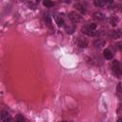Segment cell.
Returning a JSON list of instances; mask_svg holds the SVG:
<instances>
[{"mask_svg": "<svg viewBox=\"0 0 122 122\" xmlns=\"http://www.w3.org/2000/svg\"><path fill=\"white\" fill-rule=\"evenodd\" d=\"M44 19H45V22H46V24H47L49 27H51V19L50 18V16H49L48 14H45V16H44Z\"/></svg>", "mask_w": 122, "mask_h": 122, "instance_id": "14", "label": "cell"}, {"mask_svg": "<svg viewBox=\"0 0 122 122\" xmlns=\"http://www.w3.org/2000/svg\"><path fill=\"white\" fill-rule=\"evenodd\" d=\"M116 91H117V94L120 96V93H121V83H118L117 88H116Z\"/></svg>", "mask_w": 122, "mask_h": 122, "instance_id": "18", "label": "cell"}, {"mask_svg": "<svg viewBox=\"0 0 122 122\" xmlns=\"http://www.w3.org/2000/svg\"><path fill=\"white\" fill-rule=\"evenodd\" d=\"M111 68H112V71L113 72V74L116 76V77H120L121 76V68H120V64L117 60H113L111 64Z\"/></svg>", "mask_w": 122, "mask_h": 122, "instance_id": "2", "label": "cell"}, {"mask_svg": "<svg viewBox=\"0 0 122 122\" xmlns=\"http://www.w3.org/2000/svg\"><path fill=\"white\" fill-rule=\"evenodd\" d=\"M110 23H111L112 26H116L117 23H118V18L116 16H112L110 18Z\"/></svg>", "mask_w": 122, "mask_h": 122, "instance_id": "13", "label": "cell"}, {"mask_svg": "<svg viewBox=\"0 0 122 122\" xmlns=\"http://www.w3.org/2000/svg\"><path fill=\"white\" fill-rule=\"evenodd\" d=\"M54 20H55V23L57 24L58 27H63L65 26V21L64 19L61 17V16H58V15H54Z\"/></svg>", "mask_w": 122, "mask_h": 122, "instance_id": "11", "label": "cell"}, {"mask_svg": "<svg viewBox=\"0 0 122 122\" xmlns=\"http://www.w3.org/2000/svg\"><path fill=\"white\" fill-rule=\"evenodd\" d=\"M74 7H75L76 10H77L78 11H80L81 13H86V11H87V9H86L85 5L82 4V3H76V4L74 5Z\"/></svg>", "mask_w": 122, "mask_h": 122, "instance_id": "10", "label": "cell"}, {"mask_svg": "<svg viewBox=\"0 0 122 122\" xmlns=\"http://www.w3.org/2000/svg\"><path fill=\"white\" fill-rule=\"evenodd\" d=\"M69 18L71 19V22L73 23H79L82 21V17L79 13H77L76 11H71L69 13Z\"/></svg>", "mask_w": 122, "mask_h": 122, "instance_id": "3", "label": "cell"}, {"mask_svg": "<svg viewBox=\"0 0 122 122\" xmlns=\"http://www.w3.org/2000/svg\"><path fill=\"white\" fill-rule=\"evenodd\" d=\"M1 119L3 120V122H13L10 114L7 112H4L2 114H1Z\"/></svg>", "mask_w": 122, "mask_h": 122, "instance_id": "6", "label": "cell"}, {"mask_svg": "<svg viewBox=\"0 0 122 122\" xmlns=\"http://www.w3.org/2000/svg\"><path fill=\"white\" fill-rule=\"evenodd\" d=\"M103 55H104V57H105L107 60H111V59H112V57H113L112 52L109 49H105V50H104Z\"/></svg>", "mask_w": 122, "mask_h": 122, "instance_id": "12", "label": "cell"}, {"mask_svg": "<svg viewBox=\"0 0 122 122\" xmlns=\"http://www.w3.org/2000/svg\"><path fill=\"white\" fill-rule=\"evenodd\" d=\"M92 17H93V19L96 20V21H103V20L105 19V15H104L102 12H100V11H95V12L93 13Z\"/></svg>", "mask_w": 122, "mask_h": 122, "instance_id": "8", "label": "cell"}, {"mask_svg": "<svg viewBox=\"0 0 122 122\" xmlns=\"http://www.w3.org/2000/svg\"><path fill=\"white\" fill-rule=\"evenodd\" d=\"M112 1H105V0H95L94 1V5L96 7H104L106 5H110L112 4Z\"/></svg>", "mask_w": 122, "mask_h": 122, "instance_id": "9", "label": "cell"}, {"mask_svg": "<svg viewBox=\"0 0 122 122\" xmlns=\"http://www.w3.org/2000/svg\"><path fill=\"white\" fill-rule=\"evenodd\" d=\"M82 32L89 36H97L99 34V30H96V24L94 23L85 25L82 28Z\"/></svg>", "mask_w": 122, "mask_h": 122, "instance_id": "1", "label": "cell"}, {"mask_svg": "<svg viewBox=\"0 0 122 122\" xmlns=\"http://www.w3.org/2000/svg\"><path fill=\"white\" fill-rule=\"evenodd\" d=\"M0 119H1V114H0Z\"/></svg>", "mask_w": 122, "mask_h": 122, "instance_id": "22", "label": "cell"}, {"mask_svg": "<svg viewBox=\"0 0 122 122\" xmlns=\"http://www.w3.org/2000/svg\"><path fill=\"white\" fill-rule=\"evenodd\" d=\"M92 45H93V47L95 49H101L105 45V41L103 39H101V38H98V39H96V40L93 41Z\"/></svg>", "mask_w": 122, "mask_h": 122, "instance_id": "5", "label": "cell"}, {"mask_svg": "<svg viewBox=\"0 0 122 122\" xmlns=\"http://www.w3.org/2000/svg\"><path fill=\"white\" fill-rule=\"evenodd\" d=\"M13 122H25V118L23 117V115L22 114H17L16 115V117H15V120L13 121Z\"/></svg>", "mask_w": 122, "mask_h": 122, "instance_id": "15", "label": "cell"}, {"mask_svg": "<svg viewBox=\"0 0 122 122\" xmlns=\"http://www.w3.org/2000/svg\"><path fill=\"white\" fill-rule=\"evenodd\" d=\"M43 5L46 6V7H48V8H51V7L53 6V2H51V1H44L43 2Z\"/></svg>", "mask_w": 122, "mask_h": 122, "instance_id": "16", "label": "cell"}, {"mask_svg": "<svg viewBox=\"0 0 122 122\" xmlns=\"http://www.w3.org/2000/svg\"><path fill=\"white\" fill-rule=\"evenodd\" d=\"M110 37L112 39H118L121 37V31L120 30H111L110 32Z\"/></svg>", "mask_w": 122, "mask_h": 122, "instance_id": "7", "label": "cell"}, {"mask_svg": "<svg viewBox=\"0 0 122 122\" xmlns=\"http://www.w3.org/2000/svg\"><path fill=\"white\" fill-rule=\"evenodd\" d=\"M73 30H74V28L73 27H66V31L68 32V33H72L73 32Z\"/></svg>", "mask_w": 122, "mask_h": 122, "instance_id": "17", "label": "cell"}, {"mask_svg": "<svg viewBox=\"0 0 122 122\" xmlns=\"http://www.w3.org/2000/svg\"><path fill=\"white\" fill-rule=\"evenodd\" d=\"M76 45L79 48H87L88 46V40L84 37H78L76 39Z\"/></svg>", "mask_w": 122, "mask_h": 122, "instance_id": "4", "label": "cell"}, {"mask_svg": "<svg viewBox=\"0 0 122 122\" xmlns=\"http://www.w3.org/2000/svg\"><path fill=\"white\" fill-rule=\"evenodd\" d=\"M117 122H121V118H119V119L117 120Z\"/></svg>", "mask_w": 122, "mask_h": 122, "instance_id": "20", "label": "cell"}, {"mask_svg": "<svg viewBox=\"0 0 122 122\" xmlns=\"http://www.w3.org/2000/svg\"><path fill=\"white\" fill-rule=\"evenodd\" d=\"M28 5L30 7H31V9H35V7H36V3H33V2H29Z\"/></svg>", "mask_w": 122, "mask_h": 122, "instance_id": "19", "label": "cell"}, {"mask_svg": "<svg viewBox=\"0 0 122 122\" xmlns=\"http://www.w3.org/2000/svg\"><path fill=\"white\" fill-rule=\"evenodd\" d=\"M61 122H66V121H61Z\"/></svg>", "mask_w": 122, "mask_h": 122, "instance_id": "21", "label": "cell"}]
</instances>
